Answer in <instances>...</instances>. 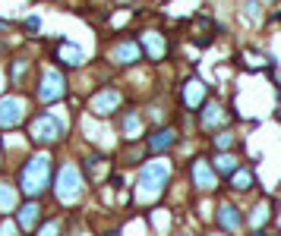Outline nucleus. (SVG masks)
<instances>
[{
	"instance_id": "obj_3",
	"label": "nucleus",
	"mask_w": 281,
	"mask_h": 236,
	"mask_svg": "<svg viewBox=\"0 0 281 236\" xmlns=\"http://www.w3.org/2000/svg\"><path fill=\"white\" fill-rule=\"evenodd\" d=\"M79 195H82V173H79L76 164H63L57 173V199L70 205Z\"/></svg>"
},
{
	"instance_id": "obj_10",
	"label": "nucleus",
	"mask_w": 281,
	"mask_h": 236,
	"mask_svg": "<svg viewBox=\"0 0 281 236\" xmlns=\"http://www.w3.org/2000/svg\"><path fill=\"white\" fill-rule=\"evenodd\" d=\"M193 180L199 189H215V167L205 164V158H196L193 161Z\"/></svg>"
},
{
	"instance_id": "obj_4",
	"label": "nucleus",
	"mask_w": 281,
	"mask_h": 236,
	"mask_svg": "<svg viewBox=\"0 0 281 236\" xmlns=\"http://www.w3.org/2000/svg\"><path fill=\"white\" fill-rule=\"evenodd\" d=\"M32 139L41 142V145H51V142L63 139V123L54 120V113H38L32 120Z\"/></svg>"
},
{
	"instance_id": "obj_18",
	"label": "nucleus",
	"mask_w": 281,
	"mask_h": 236,
	"mask_svg": "<svg viewBox=\"0 0 281 236\" xmlns=\"http://www.w3.org/2000/svg\"><path fill=\"white\" fill-rule=\"evenodd\" d=\"M13 205H16V192H13V186H0V211H13Z\"/></svg>"
},
{
	"instance_id": "obj_5",
	"label": "nucleus",
	"mask_w": 281,
	"mask_h": 236,
	"mask_svg": "<svg viewBox=\"0 0 281 236\" xmlns=\"http://www.w3.org/2000/svg\"><path fill=\"white\" fill-rule=\"evenodd\" d=\"M66 94V82L57 70H44L41 76V85H38V98L41 101H60Z\"/></svg>"
},
{
	"instance_id": "obj_2",
	"label": "nucleus",
	"mask_w": 281,
	"mask_h": 236,
	"mask_svg": "<svg viewBox=\"0 0 281 236\" xmlns=\"http://www.w3.org/2000/svg\"><path fill=\"white\" fill-rule=\"evenodd\" d=\"M168 177H171V167L164 164V161H152V164L142 167V173H139V195H158L164 192V186H168Z\"/></svg>"
},
{
	"instance_id": "obj_8",
	"label": "nucleus",
	"mask_w": 281,
	"mask_h": 236,
	"mask_svg": "<svg viewBox=\"0 0 281 236\" xmlns=\"http://www.w3.org/2000/svg\"><path fill=\"white\" fill-rule=\"evenodd\" d=\"M38 220H41V208H38V201H25L22 208H16V224H19V230H35Z\"/></svg>"
},
{
	"instance_id": "obj_25",
	"label": "nucleus",
	"mask_w": 281,
	"mask_h": 236,
	"mask_svg": "<svg viewBox=\"0 0 281 236\" xmlns=\"http://www.w3.org/2000/svg\"><path fill=\"white\" fill-rule=\"evenodd\" d=\"M25 32H38V19H35V16L25 19Z\"/></svg>"
},
{
	"instance_id": "obj_22",
	"label": "nucleus",
	"mask_w": 281,
	"mask_h": 236,
	"mask_svg": "<svg viewBox=\"0 0 281 236\" xmlns=\"http://www.w3.org/2000/svg\"><path fill=\"white\" fill-rule=\"evenodd\" d=\"M25 66H29V60H25V57H16V63H13V82H19V79H22Z\"/></svg>"
},
{
	"instance_id": "obj_12",
	"label": "nucleus",
	"mask_w": 281,
	"mask_h": 236,
	"mask_svg": "<svg viewBox=\"0 0 281 236\" xmlns=\"http://www.w3.org/2000/svg\"><path fill=\"white\" fill-rule=\"evenodd\" d=\"M205 101V85L199 82V79H190V82L183 85V107H190V110H196L199 104Z\"/></svg>"
},
{
	"instance_id": "obj_9",
	"label": "nucleus",
	"mask_w": 281,
	"mask_h": 236,
	"mask_svg": "<svg viewBox=\"0 0 281 236\" xmlns=\"http://www.w3.org/2000/svg\"><path fill=\"white\" fill-rule=\"evenodd\" d=\"M139 57H142V47H139L136 41H120V44L111 51V60H114V63H120V66L136 63Z\"/></svg>"
},
{
	"instance_id": "obj_13",
	"label": "nucleus",
	"mask_w": 281,
	"mask_h": 236,
	"mask_svg": "<svg viewBox=\"0 0 281 236\" xmlns=\"http://www.w3.org/2000/svg\"><path fill=\"white\" fill-rule=\"evenodd\" d=\"M174 142H177V132H174L171 126H164V129H155V132L149 136V148H152V151H158V154H161V151H168V148L174 145Z\"/></svg>"
},
{
	"instance_id": "obj_16",
	"label": "nucleus",
	"mask_w": 281,
	"mask_h": 236,
	"mask_svg": "<svg viewBox=\"0 0 281 236\" xmlns=\"http://www.w3.org/2000/svg\"><path fill=\"white\" fill-rule=\"evenodd\" d=\"M123 132H126V139H139V132H142V120H139V113H126V117H123Z\"/></svg>"
},
{
	"instance_id": "obj_20",
	"label": "nucleus",
	"mask_w": 281,
	"mask_h": 236,
	"mask_svg": "<svg viewBox=\"0 0 281 236\" xmlns=\"http://www.w3.org/2000/svg\"><path fill=\"white\" fill-rule=\"evenodd\" d=\"M145 44H149V54H152L155 60H161V57H164V41H161L158 35H152V32H149V38H145Z\"/></svg>"
},
{
	"instance_id": "obj_6",
	"label": "nucleus",
	"mask_w": 281,
	"mask_h": 236,
	"mask_svg": "<svg viewBox=\"0 0 281 236\" xmlns=\"http://www.w3.org/2000/svg\"><path fill=\"white\" fill-rule=\"evenodd\" d=\"M22 117H25L22 98H13V94L0 98V126H3V129H10V126L22 123Z\"/></svg>"
},
{
	"instance_id": "obj_26",
	"label": "nucleus",
	"mask_w": 281,
	"mask_h": 236,
	"mask_svg": "<svg viewBox=\"0 0 281 236\" xmlns=\"http://www.w3.org/2000/svg\"><path fill=\"white\" fill-rule=\"evenodd\" d=\"M10 233H13V227H10V224H6V227H0V236H10Z\"/></svg>"
},
{
	"instance_id": "obj_28",
	"label": "nucleus",
	"mask_w": 281,
	"mask_h": 236,
	"mask_svg": "<svg viewBox=\"0 0 281 236\" xmlns=\"http://www.w3.org/2000/svg\"><path fill=\"white\" fill-rule=\"evenodd\" d=\"M215 236H224V233H215Z\"/></svg>"
},
{
	"instance_id": "obj_15",
	"label": "nucleus",
	"mask_w": 281,
	"mask_h": 236,
	"mask_svg": "<svg viewBox=\"0 0 281 236\" xmlns=\"http://www.w3.org/2000/svg\"><path fill=\"white\" fill-rule=\"evenodd\" d=\"M212 167H215L218 173H224V177H231L234 170H240V161H237V154H227V151H221L215 161H212Z\"/></svg>"
},
{
	"instance_id": "obj_1",
	"label": "nucleus",
	"mask_w": 281,
	"mask_h": 236,
	"mask_svg": "<svg viewBox=\"0 0 281 236\" xmlns=\"http://www.w3.org/2000/svg\"><path fill=\"white\" fill-rule=\"evenodd\" d=\"M51 183V154L48 151H38V154H29L19 170V189H22L29 199H38V195L48 189Z\"/></svg>"
},
{
	"instance_id": "obj_24",
	"label": "nucleus",
	"mask_w": 281,
	"mask_h": 236,
	"mask_svg": "<svg viewBox=\"0 0 281 236\" xmlns=\"http://www.w3.org/2000/svg\"><path fill=\"white\" fill-rule=\"evenodd\" d=\"M265 205H259V208H253V224H259V220H265Z\"/></svg>"
},
{
	"instance_id": "obj_11",
	"label": "nucleus",
	"mask_w": 281,
	"mask_h": 236,
	"mask_svg": "<svg viewBox=\"0 0 281 236\" xmlns=\"http://www.w3.org/2000/svg\"><path fill=\"white\" fill-rule=\"evenodd\" d=\"M57 63H63V66H82V60H85V54L79 51L76 44H70V41H60L57 44Z\"/></svg>"
},
{
	"instance_id": "obj_17",
	"label": "nucleus",
	"mask_w": 281,
	"mask_h": 236,
	"mask_svg": "<svg viewBox=\"0 0 281 236\" xmlns=\"http://www.w3.org/2000/svg\"><path fill=\"white\" fill-rule=\"evenodd\" d=\"M221 120H224V113H221L218 104H205L202 107V126H215V123H221Z\"/></svg>"
},
{
	"instance_id": "obj_23",
	"label": "nucleus",
	"mask_w": 281,
	"mask_h": 236,
	"mask_svg": "<svg viewBox=\"0 0 281 236\" xmlns=\"http://www.w3.org/2000/svg\"><path fill=\"white\" fill-rule=\"evenodd\" d=\"M57 233H60V224H44L38 236H57Z\"/></svg>"
},
{
	"instance_id": "obj_7",
	"label": "nucleus",
	"mask_w": 281,
	"mask_h": 236,
	"mask_svg": "<svg viewBox=\"0 0 281 236\" xmlns=\"http://www.w3.org/2000/svg\"><path fill=\"white\" fill-rule=\"evenodd\" d=\"M117 107H120V91L117 89H104L92 98V110H95L98 117H111Z\"/></svg>"
},
{
	"instance_id": "obj_14",
	"label": "nucleus",
	"mask_w": 281,
	"mask_h": 236,
	"mask_svg": "<svg viewBox=\"0 0 281 236\" xmlns=\"http://www.w3.org/2000/svg\"><path fill=\"white\" fill-rule=\"evenodd\" d=\"M218 224H221V230H237V227L243 224L237 205H227V201H224V205L218 208Z\"/></svg>"
},
{
	"instance_id": "obj_19",
	"label": "nucleus",
	"mask_w": 281,
	"mask_h": 236,
	"mask_svg": "<svg viewBox=\"0 0 281 236\" xmlns=\"http://www.w3.org/2000/svg\"><path fill=\"white\" fill-rule=\"evenodd\" d=\"M231 177H234V189H240V192H246L250 183H253V173L250 170H234Z\"/></svg>"
},
{
	"instance_id": "obj_27",
	"label": "nucleus",
	"mask_w": 281,
	"mask_h": 236,
	"mask_svg": "<svg viewBox=\"0 0 281 236\" xmlns=\"http://www.w3.org/2000/svg\"><path fill=\"white\" fill-rule=\"evenodd\" d=\"M253 236H269V233H265V230H253Z\"/></svg>"
},
{
	"instance_id": "obj_21",
	"label": "nucleus",
	"mask_w": 281,
	"mask_h": 236,
	"mask_svg": "<svg viewBox=\"0 0 281 236\" xmlns=\"http://www.w3.org/2000/svg\"><path fill=\"white\" fill-rule=\"evenodd\" d=\"M231 145H234V132H218V136H215V148H221V151H227Z\"/></svg>"
}]
</instances>
